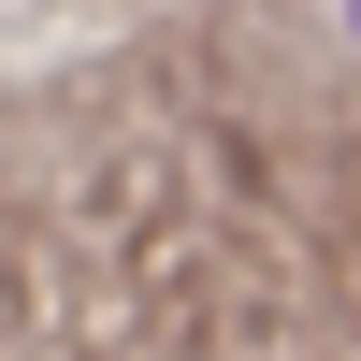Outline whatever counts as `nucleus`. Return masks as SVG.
I'll return each mask as SVG.
<instances>
[]
</instances>
